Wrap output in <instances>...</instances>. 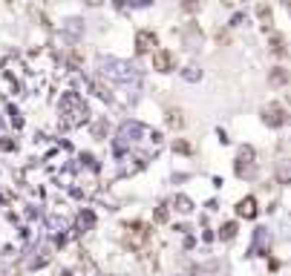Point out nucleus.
Returning <instances> with one entry per match:
<instances>
[{
  "instance_id": "nucleus-1",
  "label": "nucleus",
  "mask_w": 291,
  "mask_h": 276,
  "mask_svg": "<svg viewBox=\"0 0 291 276\" xmlns=\"http://www.w3.org/2000/svg\"><path fill=\"white\" fill-rule=\"evenodd\" d=\"M153 46H156V38H153L150 32H141L139 34V49L141 52H147V49H153Z\"/></svg>"
}]
</instances>
